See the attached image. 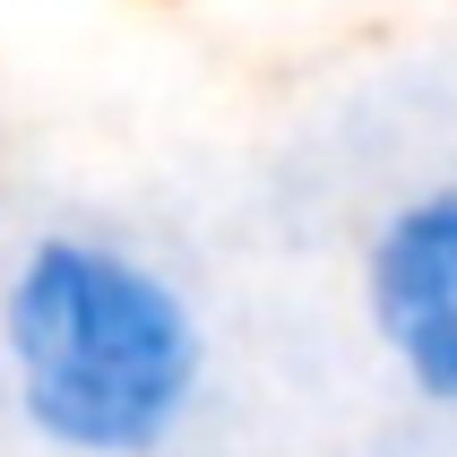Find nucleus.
Listing matches in <instances>:
<instances>
[{
    "label": "nucleus",
    "mask_w": 457,
    "mask_h": 457,
    "mask_svg": "<svg viewBox=\"0 0 457 457\" xmlns=\"http://www.w3.org/2000/svg\"><path fill=\"white\" fill-rule=\"evenodd\" d=\"M0 371L61 457H155L207 388V328L164 259L104 225H44L0 277Z\"/></svg>",
    "instance_id": "f257e3e1"
},
{
    "label": "nucleus",
    "mask_w": 457,
    "mask_h": 457,
    "mask_svg": "<svg viewBox=\"0 0 457 457\" xmlns=\"http://www.w3.org/2000/svg\"><path fill=\"white\" fill-rule=\"evenodd\" d=\"M362 311L414 397L457 414V181L414 190L371 225Z\"/></svg>",
    "instance_id": "f03ea898"
}]
</instances>
